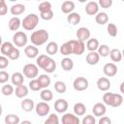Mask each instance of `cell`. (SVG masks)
Wrapping results in <instances>:
<instances>
[{
	"label": "cell",
	"instance_id": "obj_39",
	"mask_svg": "<svg viewBox=\"0 0 124 124\" xmlns=\"http://www.w3.org/2000/svg\"><path fill=\"white\" fill-rule=\"evenodd\" d=\"M14 91H15V89H14L13 85H11V84H4L1 88V93L4 96H11L14 93Z\"/></svg>",
	"mask_w": 124,
	"mask_h": 124
},
{
	"label": "cell",
	"instance_id": "obj_48",
	"mask_svg": "<svg viewBox=\"0 0 124 124\" xmlns=\"http://www.w3.org/2000/svg\"><path fill=\"white\" fill-rule=\"evenodd\" d=\"M81 123L82 124H95L96 123V118H95V116H93L91 114H88V115L83 117Z\"/></svg>",
	"mask_w": 124,
	"mask_h": 124
},
{
	"label": "cell",
	"instance_id": "obj_38",
	"mask_svg": "<svg viewBox=\"0 0 124 124\" xmlns=\"http://www.w3.org/2000/svg\"><path fill=\"white\" fill-rule=\"evenodd\" d=\"M109 50H110V48H109V46H108V45H101V46H99L98 48H97L98 54H99L100 56H102V57H107V56H108Z\"/></svg>",
	"mask_w": 124,
	"mask_h": 124
},
{
	"label": "cell",
	"instance_id": "obj_17",
	"mask_svg": "<svg viewBox=\"0 0 124 124\" xmlns=\"http://www.w3.org/2000/svg\"><path fill=\"white\" fill-rule=\"evenodd\" d=\"M51 57L49 55H46V54H41L39 56H37V59H36V63H37V66L41 69H45L46 67V65L48 64V62L50 61Z\"/></svg>",
	"mask_w": 124,
	"mask_h": 124
},
{
	"label": "cell",
	"instance_id": "obj_2",
	"mask_svg": "<svg viewBox=\"0 0 124 124\" xmlns=\"http://www.w3.org/2000/svg\"><path fill=\"white\" fill-rule=\"evenodd\" d=\"M48 36H49L48 32L46 29H39L37 31H34L31 34L30 40L34 46H39L46 43V41L48 40Z\"/></svg>",
	"mask_w": 124,
	"mask_h": 124
},
{
	"label": "cell",
	"instance_id": "obj_24",
	"mask_svg": "<svg viewBox=\"0 0 124 124\" xmlns=\"http://www.w3.org/2000/svg\"><path fill=\"white\" fill-rule=\"evenodd\" d=\"M95 20H96V22L98 24L104 25V24L108 23V16L105 12H98L95 15Z\"/></svg>",
	"mask_w": 124,
	"mask_h": 124
},
{
	"label": "cell",
	"instance_id": "obj_58",
	"mask_svg": "<svg viewBox=\"0 0 124 124\" xmlns=\"http://www.w3.org/2000/svg\"><path fill=\"white\" fill-rule=\"evenodd\" d=\"M3 3H5V0H0V5L3 4Z\"/></svg>",
	"mask_w": 124,
	"mask_h": 124
},
{
	"label": "cell",
	"instance_id": "obj_56",
	"mask_svg": "<svg viewBox=\"0 0 124 124\" xmlns=\"http://www.w3.org/2000/svg\"><path fill=\"white\" fill-rule=\"evenodd\" d=\"M78 1L79 3H85V2L87 1V0H78Z\"/></svg>",
	"mask_w": 124,
	"mask_h": 124
},
{
	"label": "cell",
	"instance_id": "obj_4",
	"mask_svg": "<svg viewBox=\"0 0 124 124\" xmlns=\"http://www.w3.org/2000/svg\"><path fill=\"white\" fill-rule=\"evenodd\" d=\"M28 38L27 35L22 31H17L13 36V43L17 47H23L27 45Z\"/></svg>",
	"mask_w": 124,
	"mask_h": 124
},
{
	"label": "cell",
	"instance_id": "obj_18",
	"mask_svg": "<svg viewBox=\"0 0 124 124\" xmlns=\"http://www.w3.org/2000/svg\"><path fill=\"white\" fill-rule=\"evenodd\" d=\"M85 60H86V63L88 65L93 66V65L98 64V62L100 60V55L98 54L97 51H89V53L85 57Z\"/></svg>",
	"mask_w": 124,
	"mask_h": 124
},
{
	"label": "cell",
	"instance_id": "obj_23",
	"mask_svg": "<svg viewBox=\"0 0 124 124\" xmlns=\"http://www.w3.org/2000/svg\"><path fill=\"white\" fill-rule=\"evenodd\" d=\"M80 19H81V17H80V15L78 13L72 12V13L68 14V16H67V21L71 25H77V24H78L80 22Z\"/></svg>",
	"mask_w": 124,
	"mask_h": 124
},
{
	"label": "cell",
	"instance_id": "obj_46",
	"mask_svg": "<svg viewBox=\"0 0 124 124\" xmlns=\"http://www.w3.org/2000/svg\"><path fill=\"white\" fill-rule=\"evenodd\" d=\"M39 11L40 13L42 12H46V11H48V10H51V3L48 2V1H43L40 5H39Z\"/></svg>",
	"mask_w": 124,
	"mask_h": 124
},
{
	"label": "cell",
	"instance_id": "obj_14",
	"mask_svg": "<svg viewBox=\"0 0 124 124\" xmlns=\"http://www.w3.org/2000/svg\"><path fill=\"white\" fill-rule=\"evenodd\" d=\"M96 84L100 91H108V89L110 88V81L108 78H105V77L98 78Z\"/></svg>",
	"mask_w": 124,
	"mask_h": 124
},
{
	"label": "cell",
	"instance_id": "obj_35",
	"mask_svg": "<svg viewBox=\"0 0 124 124\" xmlns=\"http://www.w3.org/2000/svg\"><path fill=\"white\" fill-rule=\"evenodd\" d=\"M14 44L11 43V42H5V43H2L1 46H0V50H1V53L5 56H8V54L10 53V51L13 49L14 47Z\"/></svg>",
	"mask_w": 124,
	"mask_h": 124
},
{
	"label": "cell",
	"instance_id": "obj_26",
	"mask_svg": "<svg viewBox=\"0 0 124 124\" xmlns=\"http://www.w3.org/2000/svg\"><path fill=\"white\" fill-rule=\"evenodd\" d=\"M11 80H12V83L16 86L17 85H20V84H23L24 82V78H23V75L19 72H16L12 75L11 77Z\"/></svg>",
	"mask_w": 124,
	"mask_h": 124
},
{
	"label": "cell",
	"instance_id": "obj_6",
	"mask_svg": "<svg viewBox=\"0 0 124 124\" xmlns=\"http://www.w3.org/2000/svg\"><path fill=\"white\" fill-rule=\"evenodd\" d=\"M88 86H89L88 79L83 77L77 78L73 82V87L76 91H84L88 88Z\"/></svg>",
	"mask_w": 124,
	"mask_h": 124
},
{
	"label": "cell",
	"instance_id": "obj_25",
	"mask_svg": "<svg viewBox=\"0 0 124 124\" xmlns=\"http://www.w3.org/2000/svg\"><path fill=\"white\" fill-rule=\"evenodd\" d=\"M37 79H38V81H39V83H40L42 89H43V88H47V87L50 85V82H51L50 78H49L47 75H46V74L40 75V76L37 78Z\"/></svg>",
	"mask_w": 124,
	"mask_h": 124
},
{
	"label": "cell",
	"instance_id": "obj_40",
	"mask_svg": "<svg viewBox=\"0 0 124 124\" xmlns=\"http://www.w3.org/2000/svg\"><path fill=\"white\" fill-rule=\"evenodd\" d=\"M19 56H20V51H19V49H18L17 47L14 46L13 49L10 51V53L8 54L7 57H8L9 59H11V60H17V59L19 58Z\"/></svg>",
	"mask_w": 124,
	"mask_h": 124
},
{
	"label": "cell",
	"instance_id": "obj_42",
	"mask_svg": "<svg viewBox=\"0 0 124 124\" xmlns=\"http://www.w3.org/2000/svg\"><path fill=\"white\" fill-rule=\"evenodd\" d=\"M46 124H58L59 123V118L56 113H50L48 117L45 121Z\"/></svg>",
	"mask_w": 124,
	"mask_h": 124
},
{
	"label": "cell",
	"instance_id": "obj_62",
	"mask_svg": "<svg viewBox=\"0 0 124 124\" xmlns=\"http://www.w3.org/2000/svg\"><path fill=\"white\" fill-rule=\"evenodd\" d=\"M26 1H29V0H26Z\"/></svg>",
	"mask_w": 124,
	"mask_h": 124
},
{
	"label": "cell",
	"instance_id": "obj_11",
	"mask_svg": "<svg viewBox=\"0 0 124 124\" xmlns=\"http://www.w3.org/2000/svg\"><path fill=\"white\" fill-rule=\"evenodd\" d=\"M77 40L81 42H86L90 38V30L87 27H79L76 32Z\"/></svg>",
	"mask_w": 124,
	"mask_h": 124
},
{
	"label": "cell",
	"instance_id": "obj_51",
	"mask_svg": "<svg viewBox=\"0 0 124 124\" xmlns=\"http://www.w3.org/2000/svg\"><path fill=\"white\" fill-rule=\"evenodd\" d=\"M99 124H111V119L108 116H102L99 120Z\"/></svg>",
	"mask_w": 124,
	"mask_h": 124
},
{
	"label": "cell",
	"instance_id": "obj_61",
	"mask_svg": "<svg viewBox=\"0 0 124 124\" xmlns=\"http://www.w3.org/2000/svg\"><path fill=\"white\" fill-rule=\"evenodd\" d=\"M36 1H41V0H36Z\"/></svg>",
	"mask_w": 124,
	"mask_h": 124
},
{
	"label": "cell",
	"instance_id": "obj_32",
	"mask_svg": "<svg viewBox=\"0 0 124 124\" xmlns=\"http://www.w3.org/2000/svg\"><path fill=\"white\" fill-rule=\"evenodd\" d=\"M99 46H100L99 41L96 38H91V39L89 38L86 41V48L89 51H96Z\"/></svg>",
	"mask_w": 124,
	"mask_h": 124
},
{
	"label": "cell",
	"instance_id": "obj_22",
	"mask_svg": "<svg viewBox=\"0 0 124 124\" xmlns=\"http://www.w3.org/2000/svg\"><path fill=\"white\" fill-rule=\"evenodd\" d=\"M8 26H9V29L11 31H16L18 30V28L21 26V20L19 17L17 16H14L12 17L9 22H8Z\"/></svg>",
	"mask_w": 124,
	"mask_h": 124
},
{
	"label": "cell",
	"instance_id": "obj_53",
	"mask_svg": "<svg viewBox=\"0 0 124 124\" xmlns=\"http://www.w3.org/2000/svg\"><path fill=\"white\" fill-rule=\"evenodd\" d=\"M123 86H124V82H121V84H120V92H121V93H124V91H123Z\"/></svg>",
	"mask_w": 124,
	"mask_h": 124
},
{
	"label": "cell",
	"instance_id": "obj_3",
	"mask_svg": "<svg viewBox=\"0 0 124 124\" xmlns=\"http://www.w3.org/2000/svg\"><path fill=\"white\" fill-rule=\"evenodd\" d=\"M39 23V16L36 14H29L21 20V26L27 31H32Z\"/></svg>",
	"mask_w": 124,
	"mask_h": 124
},
{
	"label": "cell",
	"instance_id": "obj_15",
	"mask_svg": "<svg viewBox=\"0 0 124 124\" xmlns=\"http://www.w3.org/2000/svg\"><path fill=\"white\" fill-rule=\"evenodd\" d=\"M92 112L94 114V116H103L105 115V113L107 112V108L106 105L103 103H96L93 108H92Z\"/></svg>",
	"mask_w": 124,
	"mask_h": 124
},
{
	"label": "cell",
	"instance_id": "obj_44",
	"mask_svg": "<svg viewBox=\"0 0 124 124\" xmlns=\"http://www.w3.org/2000/svg\"><path fill=\"white\" fill-rule=\"evenodd\" d=\"M107 31L108 33L109 36L111 37H115L117 35V27L115 24L113 23H108V26H107Z\"/></svg>",
	"mask_w": 124,
	"mask_h": 124
},
{
	"label": "cell",
	"instance_id": "obj_30",
	"mask_svg": "<svg viewBox=\"0 0 124 124\" xmlns=\"http://www.w3.org/2000/svg\"><path fill=\"white\" fill-rule=\"evenodd\" d=\"M74 113L78 116H82L86 112V107L82 103H76L74 105Z\"/></svg>",
	"mask_w": 124,
	"mask_h": 124
},
{
	"label": "cell",
	"instance_id": "obj_36",
	"mask_svg": "<svg viewBox=\"0 0 124 124\" xmlns=\"http://www.w3.org/2000/svg\"><path fill=\"white\" fill-rule=\"evenodd\" d=\"M4 121L6 124H18L20 122V119H19V116H17L16 114L10 113L5 116Z\"/></svg>",
	"mask_w": 124,
	"mask_h": 124
},
{
	"label": "cell",
	"instance_id": "obj_21",
	"mask_svg": "<svg viewBox=\"0 0 124 124\" xmlns=\"http://www.w3.org/2000/svg\"><path fill=\"white\" fill-rule=\"evenodd\" d=\"M75 8H76V5H75V3H74L73 1H71V0H66V1H64V2L62 3V5H61V11H62L64 14H70V13L74 12Z\"/></svg>",
	"mask_w": 124,
	"mask_h": 124
},
{
	"label": "cell",
	"instance_id": "obj_37",
	"mask_svg": "<svg viewBox=\"0 0 124 124\" xmlns=\"http://www.w3.org/2000/svg\"><path fill=\"white\" fill-rule=\"evenodd\" d=\"M53 86H54V90L59 94H63V93H65L67 91V85H66V83L64 81L58 80V81H56L54 83Z\"/></svg>",
	"mask_w": 124,
	"mask_h": 124
},
{
	"label": "cell",
	"instance_id": "obj_50",
	"mask_svg": "<svg viewBox=\"0 0 124 124\" xmlns=\"http://www.w3.org/2000/svg\"><path fill=\"white\" fill-rule=\"evenodd\" d=\"M9 78L10 76L6 71H0V83H6Z\"/></svg>",
	"mask_w": 124,
	"mask_h": 124
},
{
	"label": "cell",
	"instance_id": "obj_5",
	"mask_svg": "<svg viewBox=\"0 0 124 124\" xmlns=\"http://www.w3.org/2000/svg\"><path fill=\"white\" fill-rule=\"evenodd\" d=\"M38 74H39V67L33 63L26 64L23 67V75L30 79L36 78L38 76Z\"/></svg>",
	"mask_w": 124,
	"mask_h": 124
},
{
	"label": "cell",
	"instance_id": "obj_57",
	"mask_svg": "<svg viewBox=\"0 0 124 124\" xmlns=\"http://www.w3.org/2000/svg\"><path fill=\"white\" fill-rule=\"evenodd\" d=\"M1 45H2V36L0 35V46H1Z\"/></svg>",
	"mask_w": 124,
	"mask_h": 124
},
{
	"label": "cell",
	"instance_id": "obj_16",
	"mask_svg": "<svg viewBox=\"0 0 124 124\" xmlns=\"http://www.w3.org/2000/svg\"><path fill=\"white\" fill-rule=\"evenodd\" d=\"M24 53L28 58H35L39 55V49L34 45L25 46L24 47Z\"/></svg>",
	"mask_w": 124,
	"mask_h": 124
},
{
	"label": "cell",
	"instance_id": "obj_28",
	"mask_svg": "<svg viewBox=\"0 0 124 124\" xmlns=\"http://www.w3.org/2000/svg\"><path fill=\"white\" fill-rule=\"evenodd\" d=\"M59 50H60V53H61L62 55H64V56H68V55H70V54H73V49H72L71 42L68 41V42L64 43V44L60 46Z\"/></svg>",
	"mask_w": 124,
	"mask_h": 124
},
{
	"label": "cell",
	"instance_id": "obj_54",
	"mask_svg": "<svg viewBox=\"0 0 124 124\" xmlns=\"http://www.w3.org/2000/svg\"><path fill=\"white\" fill-rule=\"evenodd\" d=\"M2 112H3V108H2V105L0 104V116L2 115Z\"/></svg>",
	"mask_w": 124,
	"mask_h": 124
},
{
	"label": "cell",
	"instance_id": "obj_49",
	"mask_svg": "<svg viewBox=\"0 0 124 124\" xmlns=\"http://www.w3.org/2000/svg\"><path fill=\"white\" fill-rule=\"evenodd\" d=\"M9 66V58L5 55H0V69L4 70Z\"/></svg>",
	"mask_w": 124,
	"mask_h": 124
},
{
	"label": "cell",
	"instance_id": "obj_47",
	"mask_svg": "<svg viewBox=\"0 0 124 124\" xmlns=\"http://www.w3.org/2000/svg\"><path fill=\"white\" fill-rule=\"evenodd\" d=\"M113 1L112 0H98V5L99 7L103 9H108L112 6Z\"/></svg>",
	"mask_w": 124,
	"mask_h": 124
},
{
	"label": "cell",
	"instance_id": "obj_59",
	"mask_svg": "<svg viewBox=\"0 0 124 124\" xmlns=\"http://www.w3.org/2000/svg\"><path fill=\"white\" fill-rule=\"evenodd\" d=\"M9 1H11V2H15V1H17V0H9Z\"/></svg>",
	"mask_w": 124,
	"mask_h": 124
},
{
	"label": "cell",
	"instance_id": "obj_34",
	"mask_svg": "<svg viewBox=\"0 0 124 124\" xmlns=\"http://www.w3.org/2000/svg\"><path fill=\"white\" fill-rule=\"evenodd\" d=\"M40 97L43 101L45 102H49L53 99V93L51 90L47 89V88H43V90L40 93Z\"/></svg>",
	"mask_w": 124,
	"mask_h": 124
},
{
	"label": "cell",
	"instance_id": "obj_13",
	"mask_svg": "<svg viewBox=\"0 0 124 124\" xmlns=\"http://www.w3.org/2000/svg\"><path fill=\"white\" fill-rule=\"evenodd\" d=\"M99 12V5L95 1H89L85 5V13L88 16H95Z\"/></svg>",
	"mask_w": 124,
	"mask_h": 124
},
{
	"label": "cell",
	"instance_id": "obj_45",
	"mask_svg": "<svg viewBox=\"0 0 124 124\" xmlns=\"http://www.w3.org/2000/svg\"><path fill=\"white\" fill-rule=\"evenodd\" d=\"M53 15H54V14H53V11H52V10H48V11L40 13V16H41V18L44 19V20H50V19H52Z\"/></svg>",
	"mask_w": 124,
	"mask_h": 124
},
{
	"label": "cell",
	"instance_id": "obj_8",
	"mask_svg": "<svg viewBox=\"0 0 124 124\" xmlns=\"http://www.w3.org/2000/svg\"><path fill=\"white\" fill-rule=\"evenodd\" d=\"M50 107L47 104V102H40L35 107V111L39 116H46L49 113Z\"/></svg>",
	"mask_w": 124,
	"mask_h": 124
},
{
	"label": "cell",
	"instance_id": "obj_33",
	"mask_svg": "<svg viewBox=\"0 0 124 124\" xmlns=\"http://www.w3.org/2000/svg\"><path fill=\"white\" fill-rule=\"evenodd\" d=\"M58 49H59V46H58L57 43H55V42H49L46 45V53L48 55H54V54H56L57 51H58Z\"/></svg>",
	"mask_w": 124,
	"mask_h": 124
},
{
	"label": "cell",
	"instance_id": "obj_19",
	"mask_svg": "<svg viewBox=\"0 0 124 124\" xmlns=\"http://www.w3.org/2000/svg\"><path fill=\"white\" fill-rule=\"evenodd\" d=\"M14 93L16 94V96L19 99H22V98H25L27 95H28V87L23 85V84H20V85H17L16 87V90L14 91Z\"/></svg>",
	"mask_w": 124,
	"mask_h": 124
},
{
	"label": "cell",
	"instance_id": "obj_55",
	"mask_svg": "<svg viewBox=\"0 0 124 124\" xmlns=\"http://www.w3.org/2000/svg\"><path fill=\"white\" fill-rule=\"evenodd\" d=\"M22 123H28V124H31V121H28V120H23Z\"/></svg>",
	"mask_w": 124,
	"mask_h": 124
},
{
	"label": "cell",
	"instance_id": "obj_43",
	"mask_svg": "<svg viewBox=\"0 0 124 124\" xmlns=\"http://www.w3.org/2000/svg\"><path fill=\"white\" fill-rule=\"evenodd\" d=\"M55 69H56V62L54 61V59L51 58L50 61L48 62V64L46 65V67L44 69V71H46L48 74H51V73H53L55 71Z\"/></svg>",
	"mask_w": 124,
	"mask_h": 124
},
{
	"label": "cell",
	"instance_id": "obj_7",
	"mask_svg": "<svg viewBox=\"0 0 124 124\" xmlns=\"http://www.w3.org/2000/svg\"><path fill=\"white\" fill-rule=\"evenodd\" d=\"M73 49V54L76 55H81L85 50V45L84 42H81L79 40H70Z\"/></svg>",
	"mask_w": 124,
	"mask_h": 124
},
{
	"label": "cell",
	"instance_id": "obj_41",
	"mask_svg": "<svg viewBox=\"0 0 124 124\" xmlns=\"http://www.w3.org/2000/svg\"><path fill=\"white\" fill-rule=\"evenodd\" d=\"M28 85H29V88L32 91H39V90L42 89V87H41V85H40V83H39V81H38L37 78H32L29 81V84Z\"/></svg>",
	"mask_w": 124,
	"mask_h": 124
},
{
	"label": "cell",
	"instance_id": "obj_20",
	"mask_svg": "<svg viewBox=\"0 0 124 124\" xmlns=\"http://www.w3.org/2000/svg\"><path fill=\"white\" fill-rule=\"evenodd\" d=\"M20 106H21V108H22L24 111L30 112V111H32V110L34 109L35 104H34V101H33L32 99L26 98V99H23V100L21 101Z\"/></svg>",
	"mask_w": 124,
	"mask_h": 124
},
{
	"label": "cell",
	"instance_id": "obj_27",
	"mask_svg": "<svg viewBox=\"0 0 124 124\" xmlns=\"http://www.w3.org/2000/svg\"><path fill=\"white\" fill-rule=\"evenodd\" d=\"M61 67L64 71L66 72H69V71H72L73 68H74V62L73 60L70 58V57H64L62 60H61Z\"/></svg>",
	"mask_w": 124,
	"mask_h": 124
},
{
	"label": "cell",
	"instance_id": "obj_12",
	"mask_svg": "<svg viewBox=\"0 0 124 124\" xmlns=\"http://www.w3.org/2000/svg\"><path fill=\"white\" fill-rule=\"evenodd\" d=\"M69 108V104L65 99H57L54 103V109L58 113H64Z\"/></svg>",
	"mask_w": 124,
	"mask_h": 124
},
{
	"label": "cell",
	"instance_id": "obj_52",
	"mask_svg": "<svg viewBox=\"0 0 124 124\" xmlns=\"http://www.w3.org/2000/svg\"><path fill=\"white\" fill-rule=\"evenodd\" d=\"M8 13V7L6 5V2L0 5V16H5Z\"/></svg>",
	"mask_w": 124,
	"mask_h": 124
},
{
	"label": "cell",
	"instance_id": "obj_10",
	"mask_svg": "<svg viewBox=\"0 0 124 124\" xmlns=\"http://www.w3.org/2000/svg\"><path fill=\"white\" fill-rule=\"evenodd\" d=\"M61 121L63 124H79L80 123V120L78 115H76L75 113H69V112L68 113L64 112Z\"/></svg>",
	"mask_w": 124,
	"mask_h": 124
},
{
	"label": "cell",
	"instance_id": "obj_1",
	"mask_svg": "<svg viewBox=\"0 0 124 124\" xmlns=\"http://www.w3.org/2000/svg\"><path fill=\"white\" fill-rule=\"evenodd\" d=\"M104 104L112 108H118L123 103V96L121 94H116L112 92H107L103 95Z\"/></svg>",
	"mask_w": 124,
	"mask_h": 124
},
{
	"label": "cell",
	"instance_id": "obj_9",
	"mask_svg": "<svg viewBox=\"0 0 124 124\" xmlns=\"http://www.w3.org/2000/svg\"><path fill=\"white\" fill-rule=\"evenodd\" d=\"M117 66L114 64V63H107L105 64V66L103 67V72H104V75L108 78H111V77H114L116 74H117Z\"/></svg>",
	"mask_w": 124,
	"mask_h": 124
},
{
	"label": "cell",
	"instance_id": "obj_29",
	"mask_svg": "<svg viewBox=\"0 0 124 124\" xmlns=\"http://www.w3.org/2000/svg\"><path fill=\"white\" fill-rule=\"evenodd\" d=\"M109 57L113 62H120L122 60V52L118 48H112L109 50Z\"/></svg>",
	"mask_w": 124,
	"mask_h": 124
},
{
	"label": "cell",
	"instance_id": "obj_60",
	"mask_svg": "<svg viewBox=\"0 0 124 124\" xmlns=\"http://www.w3.org/2000/svg\"><path fill=\"white\" fill-rule=\"evenodd\" d=\"M121 1H122V2H124V0H121Z\"/></svg>",
	"mask_w": 124,
	"mask_h": 124
},
{
	"label": "cell",
	"instance_id": "obj_31",
	"mask_svg": "<svg viewBox=\"0 0 124 124\" xmlns=\"http://www.w3.org/2000/svg\"><path fill=\"white\" fill-rule=\"evenodd\" d=\"M25 11V6L22 5V4H16V5H13L10 9V12L13 16H19L21 14H23Z\"/></svg>",
	"mask_w": 124,
	"mask_h": 124
}]
</instances>
